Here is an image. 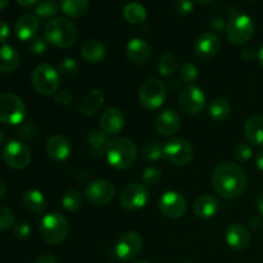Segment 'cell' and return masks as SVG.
I'll return each mask as SVG.
<instances>
[{"label":"cell","instance_id":"obj_1","mask_svg":"<svg viewBox=\"0 0 263 263\" xmlns=\"http://www.w3.org/2000/svg\"><path fill=\"white\" fill-rule=\"evenodd\" d=\"M248 177L243 167L233 162L220 163L212 174V186L220 197L235 199L247 189Z\"/></svg>","mask_w":263,"mask_h":263},{"label":"cell","instance_id":"obj_2","mask_svg":"<svg viewBox=\"0 0 263 263\" xmlns=\"http://www.w3.org/2000/svg\"><path fill=\"white\" fill-rule=\"evenodd\" d=\"M44 37L51 45L67 49L76 43L77 28L67 18L54 17L46 22L44 28Z\"/></svg>","mask_w":263,"mask_h":263},{"label":"cell","instance_id":"obj_3","mask_svg":"<svg viewBox=\"0 0 263 263\" xmlns=\"http://www.w3.org/2000/svg\"><path fill=\"white\" fill-rule=\"evenodd\" d=\"M108 163L117 170H127L135 164L138 159V148L135 143L127 138H117L108 145L107 152Z\"/></svg>","mask_w":263,"mask_h":263},{"label":"cell","instance_id":"obj_4","mask_svg":"<svg viewBox=\"0 0 263 263\" xmlns=\"http://www.w3.org/2000/svg\"><path fill=\"white\" fill-rule=\"evenodd\" d=\"M41 238L48 244L55 246L62 243L67 238L69 231V225L67 218L58 212H51L44 216L40 221Z\"/></svg>","mask_w":263,"mask_h":263},{"label":"cell","instance_id":"obj_5","mask_svg":"<svg viewBox=\"0 0 263 263\" xmlns=\"http://www.w3.org/2000/svg\"><path fill=\"white\" fill-rule=\"evenodd\" d=\"M31 82L36 92L44 97H50L58 92L61 86V73L50 64H40L33 69Z\"/></svg>","mask_w":263,"mask_h":263},{"label":"cell","instance_id":"obj_6","mask_svg":"<svg viewBox=\"0 0 263 263\" xmlns=\"http://www.w3.org/2000/svg\"><path fill=\"white\" fill-rule=\"evenodd\" d=\"M226 36L235 45H244L253 37L256 26L253 20L247 14H235L226 23Z\"/></svg>","mask_w":263,"mask_h":263},{"label":"cell","instance_id":"obj_7","mask_svg":"<svg viewBox=\"0 0 263 263\" xmlns=\"http://www.w3.org/2000/svg\"><path fill=\"white\" fill-rule=\"evenodd\" d=\"M26 116V105L18 95L13 92L0 94V122L3 125H20Z\"/></svg>","mask_w":263,"mask_h":263},{"label":"cell","instance_id":"obj_8","mask_svg":"<svg viewBox=\"0 0 263 263\" xmlns=\"http://www.w3.org/2000/svg\"><path fill=\"white\" fill-rule=\"evenodd\" d=\"M166 86L158 79H149L139 90V102L145 109L154 110L166 100Z\"/></svg>","mask_w":263,"mask_h":263},{"label":"cell","instance_id":"obj_9","mask_svg":"<svg viewBox=\"0 0 263 263\" xmlns=\"http://www.w3.org/2000/svg\"><path fill=\"white\" fill-rule=\"evenodd\" d=\"M163 157L176 166H186L194 158V149L186 139L174 138L163 145Z\"/></svg>","mask_w":263,"mask_h":263},{"label":"cell","instance_id":"obj_10","mask_svg":"<svg viewBox=\"0 0 263 263\" xmlns=\"http://www.w3.org/2000/svg\"><path fill=\"white\" fill-rule=\"evenodd\" d=\"M30 149L27 145L17 140H12L3 149V161L8 167L13 170H23L31 163Z\"/></svg>","mask_w":263,"mask_h":263},{"label":"cell","instance_id":"obj_11","mask_svg":"<svg viewBox=\"0 0 263 263\" xmlns=\"http://www.w3.org/2000/svg\"><path fill=\"white\" fill-rule=\"evenodd\" d=\"M143 248V238L136 231H126L117 240L115 254L121 261H131L139 256Z\"/></svg>","mask_w":263,"mask_h":263},{"label":"cell","instance_id":"obj_12","mask_svg":"<svg viewBox=\"0 0 263 263\" xmlns=\"http://www.w3.org/2000/svg\"><path fill=\"white\" fill-rule=\"evenodd\" d=\"M149 200V190L144 184L130 182L122 189L120 194V202L126 210L136 211L145 207Z\"/></svg>","mask_w":263,"mask_h":263},{"label":"cell","instance_id":"obj_13","mask_svg":"<svg viewBox=\"0 0 263 263\" xmlns=\"http://www.w3.org/2000/svg\"><path fill=\"white\" fill-rule=\"evenodd\" d=\"M179 104L187 115H197L205 105L204 91L197 85H189L180 92Z\"/></svg>","mask_w":263,"mask_h":263},{"label":"cell","instance_id":"obj_14","mask_svg":"<svg viewBox=\"0 0 263 263\" xmlns=\"http://www.w3.org/2000/svg\"><path fill=\"white\" fill-rule=\"evenodd\" d=\"M116 189L108 180H95L85 189L86 199L94 205H105L113 199Z\"/></svg>","mask_w":263,"mask_h":263},{"label":"cell","instance_id":"obj_15","mask_svg":"<svg viewBox=\"0 0 263 263\" xmlns=\"http://www.w3.org/2000/svg\"><path fill=\"white\" fill-rule=\"evenodd\" d=\"M186 208V199L179 192H166L159 199V210L168 218L182 217Z\"/></svg>","mask_w":263,"mask_h":263},{"label":"cell","instance_id":"obj_16","mask_svg":"<svg viewBox=\"0 0 263 263\" xmlns=\"http://www.w3.org/2000/svg\"><path fill=\"white\" fill-rule=\"evenodd\" d=\"M195 55L202 59H211L217 55L221 49V41L213 32H204L198 36L194 41Z\"/></svg>","mask_w":263,"mask_h":263},{"label":"cell","instance_id":"obj_17","mask_svg":"<svg viewBox=\"0 0 263 263\" xmlns=\"http://www.w3.org/2000/svg\"><path fill=\"white\" fill-rule=\"evenodd\" d=\"M181 126V117L174 109H166L159 113L154 122V127L159 135L171 136L180 130Z\"/></svg>","mask_w":263,"mask_h":263},{"label":"cell","instance_id":"obj_18","mask_svg":"<svg viewBox=\"0 0 263 263\" xmlns=\"http://www.w3.org/2000/svg\"><path fill=\"white\" fill-rule=\"evenodd\" d=\"M251 234L248 229L241 223H231L225 234V240L228 246L234 251H244L251 244Z\"/></svg>","mask_w":263,"mask_h":263},{"label":"cell","instance_id":"obj_19","mask_svg":"<svg viewBox=\"0 0 263 263\" xmlns=\"http://www.w3.org/2000/svg\"><path fill=\"white\" fill-rule=\"evenodd\" d=\"M125 116L118 108H108L100 117V128L108 136L118 135L125 127Z\"/></svg>","mask_w":263,"mask_h":263},{"label":"cell","instance_id":"obj_20","mask_svg":"<svg viewBox=\"0 0 263 263\" xmlns=\"http://www.w3.org/2000/svg\"><path fill=\"white\" fill-rule=\"evenodd\" d=\"M126 55L131 63L136 64V66H143V64L148 63L152 57L151 45L143 39H133L128 41L127 46H126Z\"/></svg>","mask_w":263,"mask_h":263},{"label":"cell","instance_id":"obj_21","mask_svg":"<svg viewBox=\"0 0 263 263\" xmlns=\"http://www.w3.org/2000/svg\"><path fill=\"white\" fill-rule=\"evenodd\" d=\"M39 26H40V22H39L37 15L26 13L21 15L15 23V35L22 41L32 40L37 35Z\"/></svg>","mask_w":263,"mask_h":263},{"label":"cell","instance_id":"obj_22","mask_svg":"<svg viewBox=\"0 0 263 263\" xmlns=\"http://www.w3.org/2000/svg\"><path fill=\"white\" fill-rule=\"evenodd\" d=\"M72 146L67 138L62 135H54L48 139L46 153L54 161H64L71 156Z\"/></svg>","mask_w":263,"mask_h":263},{"label":"cell","instance_id":"obj_23","mask_svg":"<svg viewBox=\"0 0 263 263\" xmlns=\"http://www.w3.org/2000/svg\"><path fill=\"white\" fill-rule=\"evenodd\" d=\"M244 134L253 145H263V116L253 115L244 123Z\"/></svg>","mask_w":263,"mask_h":263},{"label":"cell","instance_id":"obj_24","mask_svg":"<svg viewBox=\"0 0 263 263\" xmlns=\"http://www.w3.org/2000/svg\"><path fill=\"white\" fill-rule=\"evenodd\" d=\"M21 57L20 53L13 46L4 45L0 46V73H12L20 66Z\"/></svg>","mask_w":263,"mask_h":263},{"label":"cell","instance_id":"obj_25","mask_svg":"<svg viewBox=\"0 0 263 263\" xmlns=\"http://www.w3.org/2000/svg\"><path fill=\"white\" fill-rule=\"evenodd\" d=\"M103 103H104V94L100 90H92L79 102V112L89 117L102 108Z\"/></svg>","mask_w":263,"mask_h":263},{"label":"cell","instance_id":"obj_26","mask_svg":"<svg viewBox=\"0 0 263 263\" xmlns=\"http://www.w3.org/2000/svg\"><path fill=\"white\" fill-rule=\"evenodd\" d=\"M218 200L213 195H200L194 203V213L199 218H211L217 213Z\"/></svg>","mask_w":263,"mask_h":263},{"label":"cell","instance_id":"obj_27","mask_svg":"<svg viewBox=\"0 0 263 263\" xmlns=\"http://www.w3.org/2000/svg\"><path fill=\"white\" fill-rule=\"evenodd\" d=\"M81 55L89 63H99L105 57L104 44L95 39L85 41L81 48Z\"/></svg>","mask_w":263,"mask_h":263},{"label":"cell","instance_id":"obj_28","mask_svg":"<svg viewBox=\"0 0 263 263\" xmlns=\"http://www.w3.org/2000/svg\"><path fill=\"white\" fill-rule=\"evenodd\" d=\"M87 143H89V151L94 158H99L107 152L108 145H109V139L105 133L102 130H94L87 136Z\"/></svg>","mask_w":263,"mask_h":263},{"label":"cell","instance_id":"obj_29","mask_svg":"<svg viewBox=\"0 0 263 263\" xmlns=\"http://www.w3.org/2000/svg\"><path fill=\"white\" fill-rule=\"evenodd\" d=\"M23 207L28 211L30 213L33 215H40L45 211L46 208V199L44 197V194L39 190H28L25 193L22 198Z\"/></svg>","mask_w":263,"mask_h":263},{"label":"cell","instance_id":"obj_30","mask_svg":"<svg viewBox=\"0 0 263 263\" xmlns=\"http://www.w3.org/2000/svg\"><path fill=\"white\" fill-rule=\"evenodd\" d=\"M89 0H61V9L67 17L80 18L89 10Z\"/></svg>","mask_w":263,"mask_h":263},{"label":"cell","instance_id":"obj_31","mask_svg":"<svg viewBox=\"0 0 263 263\" xmlns=\"http://www.w3.org/2000/svg\"><path fill=\"white\" fill-rule=\"evenodd\" d=\"M231 107L230 103L225 98H216L211 102L210 108H208V113L210 117L212 118L215 122H223L226 118L230 116Z\"/></svg>","mask_w":263,"mask_h":263},{"label":"cell","instance_id":"obj_32","mask_svg":"<svg viewBox=\"0 0 263 263\" xmlns=\"http://www.w3.org/2000/svg\"><path fill=\"white\" fill-rule=\"evenodd\" d=\"M123 18L133 25H139L146 18V9L139 3H128L122 10Z\"/></svg>","mask_w":263,"mask_h":263},{"label":"cell","instance_id":"obj_33","mask_svg":"<svg viewBox=\"0 0 263 263\" xmlns=\"http://www.w3.org/2000/svg\"><path fill=\"white\" fill-rule=\"evenodd\" d=\"M179 68V61L176 57L171 53L163 54L158 62V72L161 76L170 77L175 73Z\"/></svg>","mask_w":263,"mask_h":263},{"label":"cell","instance_id":"obj_34","mask_svg":"<svg viewBox=\"0 0 263 263\" xmlns=\"http://www.w3.org/2000/svg\"><path fill=\"white\" fill-rule=\"evenodd\" d=\"M141 157L149 162L158 161L163 157V145L159 141H149L141 148Z\"/></svg>","mask_w":263,"mask_h":263},{"label":"cell","instance_id":"obj_35","mask_svg":"<svg viewBox=\"0 0 263 263\" xmlns=\"http://www.w3.org/2000/svg\"><path fill=\"white\" fill-rule=\"evenodd\" d=\"M62 204L63 208L68 212H76L82 207V195L77 190H68L62 198Z\"/></svg>","mask_w":263,"mask_h":263},{"label":"cell","instance_id":"obj_36","mask_svg":"<svg viewBox=\"0 0 263 263\" xmlns=\"http://www.w3.org/2000/svg\"><path fill=\"white\" fill-rule=\"evenodd\" d=\"M59 5L55 0H41L35 8V14L39 18H50L58 13Z\"/></svg>","mask_w":263,"mask_h":263},{"label":"cell","instance_id":"obj_37","mask_svg":"<svg viewBox=\"0 0 263 263\" xmlns=\"http://www.w3.org/2000/svg\"><path fill=\"white\" fill-rule=\"evenodd\" d=\"M198 76H199V72H198V68L195 64L185 63L180 68V80L186 82V84H193L194 81H197Z\"/></svg>","mask_w":263,"mask_h":263},{"label":"cell","instance_id":"obj_38","mask_svg":"<svg viewBox=\"0 0 263 263\" xmlns=\"http://www.w3.org/2000/svg\"><path fill=\"white\" fill-rule=\"evenodd\" d=\"M15 218L13 211L10 208L5 207V205H0V231L13 228Z\"/></svg>","mask_w":263,"mask_h":263},{"label":"cell","instance_id":"obj_39","mask_svg":"<svg viewBox=\"0 0 263 263\" xmlns=\"http://www.w3.org/2000/svg\"><path fill=\"white\" fill-rule=\"evenodd\" d=\"M141 177H143V181L145 182V185H158L162 180V172L157 167L151 166L144 170Z\"/></svg>","mask_w":263,"mask_h":263},{"label":"cell","instance_id":"obj_40","mask_svg":"<svg viewBox=\"0 0 263 263\" xmlns=\"http://www.w3.org/2000/svg\"><path fill=\"white\" fill-rule=\"evenodd\" d=\"M57 69L63 76H74L79 72V64L73 58H66L58 64Z\"/></svg>","mask_w":263,"mask_h":263},{"label":"cell","instance_id":"obj_41","mask_svg":"<svg viewBox=\"0 0 263 263\" xmlns=\"http://www.w3.org/2000/svg\"><path fill=\"white\" fill-rule=\"evenodd\" d=\"M31 233H32L31 226L26 221H21V222L14 223V226H13V234L20 240H26V239L30 238Z\"/></svg>","mask_w":263,"mask_h":263},{"label":"cell","instance_id":"obj_42","mask_svg":"<svg viewBox=\"0 0 263 263\" xmlns=\"http://www.w3.org/2000/svg\"><path fill=\"white\" fill-rule=\"evenodd\" d=\"M252 154H253V152H252L251 146L246 143L238 144V145L235 146V149H234V156H235V158L238 159L239 162L249 161V159L252 158Z\"/></svg>","mask_w":263,"mask_h":263},{"label":"cell","instance_id":"obj_43","mask_svg":"<svg viewBox=\"0 0 263 263\" xmlns=\"http://www.w3.org/2000/svg\"><path fill=\"white\" fill-rule=\"evenodd\" d=\"M30 49L33 54H44L48 50V41L45 37H35L31 40L30 43Z\"/></svg>","mask_w":263,"mask_h":263},{"label":"cell","instance_id":"obj_44","mask_svg":"<svg viewBox=\"0 0 263 263\" xmlns=\"http://www.w3.org/2000/svg\"><path fill=\"white\" fill-rule=\"evenodd\" d=\"M55 102L62 107H71L73 103V95L68 90H62L55 94Z\"/></svg>","mask_w":263,"mask_h":263},{"label":"cell","instance_id":"obj_45","mask_svg":"<svg viewBox=\"0 0 263 263\" xmlns=\"http://www.w3.org/2000/svg\"><path fill=\"white\" fill-rule=\"evenodd\" d=\"M175 9L180 15H187L193 12V0H176Z\"/></svg>","mask_w":263,"mask_h":263},{"label":"cell","instance_id":"obj_46","mask_svg":"<svg viewBox=\"0 0 263 263\" xmlns=\"http://www.w3.org/2000/svg\"><path fill=\"white\" fill-rule=\"evenodd\" d=\"M10 36V28L8 26L7 22L4 21H0V43L4 44L5 41L9 39Z\"/></svg>","mask_w":263,"mask_h":263},{"label":"cell","instance_id":"obj_47","mask_svg":"<svg viewBox=\"0 0 263 263\" xmlns=\"http://www.w3.org/2000/svg\"><path fill=\"white\" fill-rule=\"evenodd\" d=\"M257 55H258V53H256V50H254L253 48H246V49H243L240 53L241 58L247 62L253 61V59H256Z\"/></svg>","mask_w":263,"mask_h":263},{"label":"cell","instance_id":"obj_48","mask_svg":"<svg viewBox=\"0 0 263 263\" xmlns=\"http://www.w3.org/2000/svg\"><path fill=\"white\" fill-rule=\"evenodd\" d=\"M35 263H57V259L51 254H43V256L36 259Z\"/></svg>","mask_w":263,"mask_h":263},{"label":"cell","instance_id":"obj_49","mask_svg":"<svg viewBox=\"0 0 263 263\" xmlns=\"http://www.w3.org/2000/svg\"><path fill=\"white\" fill-rule=\"evenodd\" d=\"M212 28H215L216 31H222L223 27L226 28L225 26V22H223L222 18H215V20L212 21Z\"/></svg>","mask_w":263,"mask_h":263},{"label":"cell","instance_id":"obj_50","mask_svg":"<svg viewBox=\"0 0 263 263\" xmlns=\"http://www.w3.org/2000/svg\"><path fill=\"white\" fill-rule=\"evenodd\" d=\"M256 205H257V210H258V212L263 216V192H261L258 195H257Z\"/></svg>","mask_w":263,"mask_h":263},{"label":"cell","instance_id":"obj_51","mask_svg":"<svg viewBox=\"0 0 263 263\" xmlns=\"http://www.w3.org/2000/svg\"><path fill=\"white\" fill-rule=\"evenodd\" d=\"M256 164L258 167V170L261 172H263V151L259 152L256 157Z\"/></svg>","mask_w":263,"mask_h":263},{"label":"cell","instance_id":"obj_52","mask_svg":"<svg viewBox=\"0 0 263 263\" xmlns=\"http://www.w3.org/2000/svg\"><path fill=\"white\" fill-rule=\"evenodd\" d=\"M39 0H17V3L22 7H32L33 4H36Z\"/></svg>","mask_w":263,"mask_h":263},{"label":"cell","instance_id":"obj_53","mask_svg":"<svg viewBox=\"0 0 263 263\" xmlns=\"http://www.w3.org/2000/svg\"><path fill=\"white\" fill-rule=\"evenodd\" d=\"M5 192H7V186H5V184H4V181H3V180H0V199L4 197Z\"/></svg>","mask_w":263,"mask_h":263},{"label":"cell","instance_id":"obj_54","mask_svg":"<svg viewBox=\"0 0 263 263\" xmlns=\"http://www.w3.org/2000/svg\"><path fill=\"white\" fill-rule=\"evenodd\" d=\"M8 4H9V0H0V10L5 9Z\"/></svg>","mask_w":263,"mask_h":263},{"label":"cell","instance_id":"obj_55","mask_svg":"<svg viewBox=\"0 0 263 263\" xmlns=\"http://www.w3.org/2000/svg\"><path fill=\"white\" fill-rule=\"evenodd\" d=\"M258 61H259V63H261V66L263 67V46L261 49H259V51H258Z\"/></svg>","mask_w":263,"mask_h":263},{"label":"cell","instance_id":"obj_56","mask_svg":"<svg viewBox=\"0 0 263 263\" xmlns=\"http://www.w3.org/2000/svg\"><path fill=\"white\" fill-rule=\"evenodd\" d=\"M193 2L199 3V4H210V3H212L213 0H193Z\"/></svg>","mask_w":263,"mask_h":263},{"label":"cell","instance_id":"obj_57","mask_svg":"<svg viewBox=\"0 0 263 263\" xmlns=\"http://www.w3.org/2000/svg\"><path fill=\"white\" fill-rule=\"evenodd\" d=\"M4 140H5V134H4V131L0 130V145L4 143Z\"/></svg>","mask_w":263,"mask_h":263},{"label":"cell","instance_id":"obj_58","mask_svg":"<svg viewBox=\"0 0 263 263\" xmlns=\"http://www.w3.org/2000/svg\"><path fill=\"white\" fill-rule=\"evenodd\" d=\"M134 263H151V262H148V261H138V262H134Z\"/></svg>","mask_w":263,"mask_h":263},{"label":"cell","instance_id":"obj_59","mask_svg":"<svg viewBox=\"0 0 263 263\" xmlns=\"http://www.w3.org/2000/svg\"><path fill=\"white\" fill-rule=\"evenodd\" d=\"M182 263H193V262H189V261H186V262H182Z\"/></svg>","mask_w":263,"mask_h":263}]
</instances>
